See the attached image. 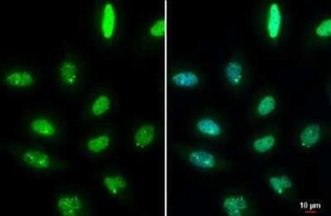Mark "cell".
Returning a JSON list of instances; mask_svg holds the SVG:
<instances>
[{
	"instance_id": "obj_1",
	"label": "cell",
	"mask_w": 331,
	"mask_h": 216,
	"mask_svg": "<svg viewBox=\"0 0 331 216\" xmlns=\"http://www.w3.org/2000/svg\"><path fill=\"white\" fill-rule=\"evenodd\" d=\"M20 124L22 139L57 150L67 144V121L63 111L51 102L27 101L22 109Z\"/></svg>"
},
{
	"instance_id": "obj_2",
	"label": "cell",
	"mask_w": 331,
	"mask_h": 216,
	"mask_svg": "<svg viewBox=\"0 0 331 216\" xmlns=\"http://www.w3.org/2000/svg\"><path fill=\"white\" fill-rule=\"evenodd\" d=\"M5 150L26 173L36 177L61 175L72 166L71 160L58 150L22 139L8 142Z\"/></svg>"
},
{
	"instance_id": "obj_3",
	"label": "cell",
	"mask_w": 331,
	"mask_h": 216,
	"mask_svg": "<svg viewBox=\"0 0 331 216\" xmlns=\"http://www.w3.org/2000/svg\"><path fill=\"white\" fill-rule=\"evenodd\" d=\"M253 19L256 33L265 49L279 50L288 42L292 17L287 3L283 0L261 1L255 8Z\"/></svg>"
},
{
	"instance_id": "obj_4",
	"label": "cell",
	"mask_w": 331,
	"mask_h": 216,
	"mask_svg": "<svg viewBox=\"0 0 331 216\" xmlns=\"http://www.w3.org/2000/svg\"><path fill=\"white\" fill-rule=\"evenodd\" d=\"M42 68L35 60L22 55L7 57L0 67V91L11 98H31L43 85Z\"/></svg>"
},
{
	"instance_id": "obj_5",
	"label": "cell",
	"mask_w": 331,
	"mask_h": 216,
	"mask_svg": "<svg viewBox=\"0 0 331 216\" xmlns=\"http://www.w3.org/2000/svg\"><path fill=\"white\" fill-rule=\"evenodd\" d=\"M86 75L85 61L64 40L53 67L52 83L56 91L63 97L78 93L85 83Z\"/></svg>"
},
{
	"instance_id": "obj_6",
	"label": "cell",
	"mask_w": 331,
	"mask_h": 216,
	"mask_svg": "<svg viewBox=\"0 0 331 216\" xmlns=\"http://www.w3.org/2000/svg\"><path fill=\"white\" fill-rule=\"evenodd\" d=\"M174 150L188 169L199 173L222 174L231 171L233 166L219 146L182 141L174 145Z\"/></svg>"
},
{
	"instance_id": "obj_7",
	"label": "cell",
	"mask_w": 331,
	"mask_h": 216,
	"mask_svg": "<svg viewBox=\"0 0 331 216\" xmlns=\"http://www.w3.org/2000/svg\"><path fill=\"white\" fill-rule=\"evenodd\" d=\"M122 13L116 0H100L93 8L91 27L97 43L105 49L114 47L121 32Z\"/></svg>"
},
{
	"instance_id": "obj_8",
	"label": "cell",
	"mask_w": 331,
	"mask_h": 216,
	"mask_svg": "<svg viewBox=\"0 0 331 216\" xmlns=\"http://www.w3.org/2000/svg\"><path fill=\"white\" fill-rule=\"evenodd\" d=\"M120 98L109 86L101 85L92 88L80 108L79 117L85 123L98 125L114 122L119 112Z\"/></svg>"
},
{
	"instance_id": "obj_9",
	"label": "cell",
	"mask_w": 331,
	"mask_h": 216,
	"mask_svg": "<svg viewBox=\"0 0 331 216\" xmlns=\"http://www.w3.org/2000/svg\"><path fill=\"white\" fill-rule=\"evenodd\" d=\"M223 88L235 95L244 94L251 88L254 80L253 67L243 51L232 50L223 60L219 72Z\"/></svg>"
},
{
	"instance_id": "obj_10",
	"label": "cell",
	"mask_w": 331,
	"mask_h": 216,
	"mask_svg": "<svg viewBox=\"0 0 331 216\" xmlns=\"http://www.w3.org/2000/svg\"><path fill=\"white\" fill-rule=\"evenodd\" d=\"M114 122L96 125L80 137L78 150L87 160L96 161L109 158L119 142V133Z\"/></svg>"
},
{
	"instance_id": "obj_11",
	"label": "cell",
	"mask_w": 331,
	"mask_h": 216,
	"mask_svg": "<svg viewBox=\"0 0 331 216\" xmlns=\"http://www.w3.org/2000/svg\"><path fill=\"white\" fill-rule=\"evenodd\" d=\"M49 203L56 216H91V199L81 187L66 184L58 186L49 196Z\"/></svg>"
},
{
	"instance_id": "obj_12",
	"label": "cell",
	"mask_w": 331,
	"mask_h": 216,
	"mask_svg": "<svg viewBox=\"0 0 331 216\" xmlns=\"http://www.w3.org/2000/svg\"><path fill=\"white\" fill-rule=\"evenodd\" d=\"M95 178L108 200L121 205L134 202V186L125 170L119 167H105L96 174Z\"/></svg>"
},
{
	"instance_id": "obj_13",
	"label": "cell",
	"mask_w": 331,
	"mask_h": 216,
	"mask_svg": "<svg viewBox=\"0 0 331 216\" xmlns=\"http://www.w3.org/2000/svg\"><path fill=\"white\" fill-rule=\"evenodd\" d=\"M188 129L191 134L204 143L219 146L228 140L229 130L224 119L211 111L195 114L189 121Z\"/></svg>"
},
{
	"instance_id": "obj_14",
	"label": "cell",
	"mask_w": 331,
	"mask_h": 216,
	"mask_svg": "<svg viewBox=\"0 0 331 216\" xmlns=\"http://www.w3.org/2000/svg\"><path fill=\"white\" fill-rule=\"evenodd\" d=\"M281 99L277 88L271 85H264L256 89L249 103L246 116L252 124L264 123L279 114Z\"/></svg>"
},
{
	"instance_id": "obj_15",
	"label": "cell",
	"mask_w": 331,
	"mask_h": 216,
	"mask_svg": "<svg viewBox=\"0 0 331 216\" xmlns=\"http://www.w3.org/2000/svg\"><path fill=\"white\" fill-rule=\"evenodd\" d=\"M168 85L180 92L198 90L205 84V76L197 65L187 61H175L168 67L167 73Z\"/></svg>"
},
{
	"instance_id": "obj_16",
	"label": "cell",
	"mask_w": 331,
	"mask_h": 216,
	"mask_svg": "<svg viewBox=\"0 0 331 216\" xmlns=\"http://www.w3.org/2000/svg\"><path fill=\"white\" fill-rule=\"evenodd\" d=\"M281 136L278 129L265 127L253 131L246 142V151L254 159L268 160L274 158L281 145Z\"/></svg>"
},
{
	"instance_id": "obj_17",
	"label": "cell",
	"mask_w": 331,
	"mask_h": 216,
	"mask_svg": "<svg viewBox=\"0 0 331 216\" xmlns=\"http://www.w3.org/2000/svg\"><path fill=\"white\" fill-rule=\"evenodd\" d=\"M330 125L324 119H311L299 125L292 137V144L301 152L308 153L317 148L330 134Z\"/></svg>"
},
{
	"instance_id": "obj_18",
	"label": "cell",
	"mask_w": 331,
	"mask_h": 216,
	"mask_svg": "<svg viewBox=\"0 0 331 216\" xmlns=\"http://www.w3.org/2000/svg\"><path fill=\"white\" fill-rule=\"evenodd\" d=\"M159 133V127L155 122L145 117L136 118L130 127L127 149L135 154L146 153L155 146Z\"/></svg>"
},
{
	"instance_id": "obj_19",
	"label": "cell",
	"mask_w": 331,
	"mask_h": 216,
	"mask_svg": "<svg viewBox=\"0 0 331 216\" xmlns=\"http://www.w3.org/2000/svg\"><path fill=\"white\" fill-rule=\"evenodd\" d=\"M218 206L225 216H255L259 212L257 203L253 196L240 188L224 191L219 198Z\"/></svg>"
},
{
	"instance_id": "obj_20",
	"label": "cell",
	"mask_w": 331,
	"mask_h": 216,
	"mask_svg": "<svg viewBox=\"0 0 331 216\" xmlns=\"http://www.w3.org/2000/svg\"><path fill=\"white\" fill-rule=\"evenodd\" d=\"M331 42V12L326 10L315 16L306 27L301 38L304 50L324 48Z\"/></svg>"
},
{
	"instance_id": "obj_21",
	"label": "cell",
	"mask_w": 331,
	"mask_h": 216,
	"mask_svg": "<svg viewBox=\"0 0 331 216\" xmlns=\"http://www.w3.org/2000/svg\"><path fill=\"white\" fill-rule=\"evenodd\" d=\"M264 181L270 194L277 200L287 204L292 203L297 194L295 178L288 171L276 167L266 171Z\"/></svg>"
},
{
	"instance_id": "obj_22",
	"label": "cell",
	"mask_w": 331,
	"mask_h": 216,
	"mask_svg": "<svg viewBox=\"0 0 331 216\" xmlns=\"http://www.w3.org/2000/svg\"><path fill=\"white\" fill-rule=\"evenodd\" d=\"M166 17L164 12L155 13L147 21L142 33V42L146 49H156L163 43L166 35Z\"/></svg>"
}]
</instances>
